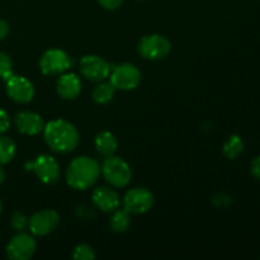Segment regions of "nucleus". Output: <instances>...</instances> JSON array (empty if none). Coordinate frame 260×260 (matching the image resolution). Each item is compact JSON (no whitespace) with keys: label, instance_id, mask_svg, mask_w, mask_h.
Here are the masks:
<instances>
[{"label":"nucleus","instance_id":"1","mask_svg":"<svg viewBox=\"0 0 260 260\" xmlns=\"http://www.w3.org/2000/svg\"><path fill=\"white\" fill-rule=\"evenodd\" d=\"M45 141L52 151L68 154L75 150L79 144V134L73 123L65 119H53L43 128Z\"/></svg>","mask_w":260,"mask_h":260},{"label":"nucleus","instance_id":"2","mask_svg":"<svg viewBox=\"0 0 260 260\" xmlns=\"http://www.w3.org/2000/svg\"><path fill=\"white\" fill-rule=\"evenodd\" d=\"M101 175V165L89 156H78L71 160L66 170V180L71 188L85 190L96 183Z\"/></svg>","mask_w":260,"mask_h":260},{"label":"nucleus","instance_id":"3","mask_svg":"<svg viewBox=\"0 0 260 260\" xmlns=\"http://www.w3.org/2000/svg\"><path fill=\"white\" fill-rule=\"evenodd\" d=\"M101 174H103L107 183L116 188H124L129 184L132 172L129 165L118 156H108L104 159L101 167Z\"/></svg>","mask_w":260,"mask_h":260},{"label":"nucleus","instance_id":"4","mask_svg":"<svg viewBox=\"0 0 260 260\" xmlns=\"http://www.w3.org/2000/svg\"><path fill=\"white\" fill-rule=\"evenodd\" d=\"M25 169L32 170L37 175L38 179L47 185H52L57 183L60 178V167L56 159L51 155L42 154L36 157L35 161L25 164Z\"/></svg>","mask_w":260,"mask_h":260},{"label":"nucleus","instance_id":"5","mask_svg":"<svg viewBox=\"0 0 260 260\" xmlns=\"http://www.w3.org/2000/svg\"><path fill=\"white\" fill-rule=\"evenodd\" d=\"M170 50L172 43L161 35L145 36L139 43V53L146 60H162L169 55Z\"/></svg>","mask_w":260,"mask_h":260},{"label":"nucleus","instance_id":"6","mask_svg":"<svg viewBox=\"0 0 260 260\" xmlns=\"http://www.w3.org/2000/svg\"><path fill=\"white\" fill-rule=\"evenodd\" d=\"M114 88L123 91L134 90L141 81V73L134 63H121L113 68L109 74Z\"/></svg>","mask_w":260,"mask_h":260},{"label":"nucleus","instance_id":"7","mask_svg":"<svg viewBox=\"0 0 260 260\" xmlns=\"http://www.w3.org/2000/svg\"><path fill=\"white\" fill-rule=\"evenodd\" d=\"M154 205V196L146 188H134L123 198V208L131 215H142Z\"/></svg>","mask_w":260,"mask_h":260},{"label":"nucleus","instance_id":"8","mask_svg":"<svg viewBox=\"0 0 260 260\" xmlns=\"http://www.w3.org/2000/svg\"><path fill=\"white\" fill-rule=\"evenodd\" d=\"M70 57L60 48H51L42 55L40 69L45 75H58L70 68Z\"/></svg>","mask_w":260,"mask_h":260},{"label":"nucleus","instance_id":"9","mask_svg":"<svg viewBox=\"0 0 260 260\" xmlns=\"http://www.w3.org/2000/svg\"><path fill=\"white\" fill-rule=\"evenodd\" d=\"M60 223V215L55 210H42L35 213L28 221V226L33 235L46 236L56 230Z\"/></svg>","mask_w":260,"mask_h":260},{"label":"nucleus","instance_id":"10","mask_svg":"<svg viewBox=\"0 0 260 260\" xmlns=\"http://www.w3.org/2000/svg\"><path fill=\"white\" fill-rule=\"evenodd\" d=\"M5 85H7V94L9 98L19 104L29 103L35 95L33 84L24 76L13 74L5 80Z\"/></svg>","mask_w":260,"mask_h":260},{"label":"nucleus","instance_id":"11","mask_svg":"<svg viewBox=\"0 0 260 260\" xmlns=\"http://www.w3.org/2000/svg\"><path fill=\"white\" fill-rule=\"evenodd\" d=\"M36 251V240L32 235L20 231L9 241L7 246V255L12 260H28Z\"/></svg>","mask_w":260,"mask_h":260},{"label":"nucleus","instance_id":"12","mask_svg":"<svg viewBox=\"0 0 260 260\" xmlns=\"http://www.w3.org/2000/svg\"><path fill=\"white\" fill-rule=\"evenodd\" d=\"M111 65L103 57L96 55H86L80 60V71L91 81H102L111 74Z\"/></svg>","mask_w":260,"mask_h":260},{"label":"nucleus","instance_id":"13","mask_svg":"<svg viewBox=\"0 0 260 260\" xmlns=\"http://www.w3.org/2000/svg\"><path fill=\"white\" fill-rule=\"evenodd\" d=\"M14 124L18 131L28 136H36L45 128V122L40 114L30 111H22L14 117Z\"/></svg>","mask_w":260,"mask_h":260},{"label":"nucleus","instance_id":"14","mask_svg":"<svg viewBox=\"0 0 260 260\" xmlns=\"http://www.w3.org/2000/svg\"><path fill=\"white\" fill-rule=\"evenodd\" d=\"M91 200L95 207L103 212H114L121 203L118 193L109 187L96 188L93 192Z\"/></svg>","mask_w":260,"mask_h":260},{"label":"nucleus","instance_id":"15","mask_svg":"<svg viewBox=\"0 0 260 260\" xmlns=\"http://www.w3.org/2000/svg\"><path fill=\"white\" fill-rule=\"evenodd\" d=\"M56 90L62 99L73 101V99L78 98L79 94L81 93L80 79L76 74H63L58 78L57 84H56Z\"/></svg>","mask_w":260,"mask_h":260},{"label":"nucleus","instance_id":"16","mask_svg":"<svg viewBox=\"0 0 260 260\" xmlns=\"http://www.w3.org/2000/svg\"><path fill=\"white\" fill-rule=\"evenodd\" d=\"M94 144H95L96 151L106 157L114 155V152L117 151V146H118L117 139L109 131L99 132L95 136Z\"/></svg>","mask_w":260,"mask_h":260},{"label":"nucleus","instance_id":"17","mask_svg":"<svg viewBox=\"0 0 260 260\" xmlns=\"http://www.w3.org/2000/svg\"><path fill=\"white\" fill-rule=\"evenodd\" d=\"M116 90L117 89L114 88V85L111 83V81H104V83L98 84V85L94 88L91 96H93L95 103L107 104L114 98Z\"/></svg>","mask_w":260,"mask_h":260},{"label":"nucleus","instance_id":"18","mask_svg":"<svg viewBox=\"0 0 260 260\" xmlns=\"http://www.w3.org/2000/svg\"><path fill=\"white\" fill-rule=\"evenodd\" d=\"M109 226H111V229L114 233H124L131 226V213L127 212L124 208L123 210L117 208L114 211L113 216H112Z\"/></svg>","mask_w":260,"mask_h":260},{"label":"nucleus","instance_id":"19","mask_svg":"<svg viewBox=\"0 0 260 260\" xmlns=\"http://www.w3.org/2000/svg\"><path fill=\"white\" fill-rule=\"evenodd\" d=\"M223 154L226 157L234 160L240 156L244 151V141L239 135H231L223 144Z\"/></svg>","mask_w":260,"mask_h":260},{"label":"nucleus","instance_id":"20","mask_svg":"<svg viewBox=\"0 0 260 260\" xmlns=\"http://www.w3.org/2000/svg\"><path fill=\"white\" fill-rule=\"evenodd\" d=\"M15 155V144L9 137H0V164H8Z\"/></svg>","mask_w":260,"mask_h":260},{"label":"nucleus","instance_id":"21","mask_svg":"<svg viewBox=\"0 0 260 260\" xmlns=\"http://www.w3.org/2000/svg\"><path fill=\"white\" fill-rule=\"evenodd\" d=\"M13 75V62L9 56L5 52L0 51V79L7 80L9 76Z\"/></svg>","mask_w":260,"mask_h":260},{"label":"nucleus","instance_id":"22","mask_svg":"<svg viewBox=\"0 0 260 260\" xmlns=\"http://www.w3.org/2000/svg\"><path fill=\"white\" fill-rule=\"evenodd\" d=\"M73 256L76 260H93L95 258V253H94L91 246L86 245V244H81V245L76 246Z\"/></svg>","mask_w":260,"mask_h":260},{"label":"nucleus","instance_id":"23","mask_svg":"<svg viewBox=\"0 0 260 260\" xmlns=\"http://www.w3.org/2000/svg\"><path fill=\"white\" fill-rule=\"evenodd\" d=\"M10 223H12L13 230L20 233V231H23L28 226V220H27V217H25L24 213L17 211V212H14L12 215V220H10Z\"/></svg>","mask_w":260,"mask_h":260},{"label":"nucleus","instance_id":"24","mask_svg":"<svg viewBox=\"0 0 260 260\" xmlns=\"http://www.w3.org/2000/svg\"><path fill=\"white\" fill-rule=\"evenodd\" d=\"M9 126H10L9 116H8V113L4 111V109L0 108V135L7 132L8 129H9Z\"/></svg>","mask_w":260,"mask_h":260},{"label":"nucleus","instance_id":"25","mask_svg":"<svg viewBox=\"0 0 260 260\" xmlns=\"http://www.w3.org/2000/svg\"><path fill=\"white\" fill-rule=\"evenodd\" d=\"M104 9L108 10H114L117 8H119L123 3V0H96Z\"/></svg>","mask_w":260,"mask_h":260},{"label":"nucleus","instance_id":"26","mask_svg":"<svg viewBox=\"0 0 260 260\" xmlns=\"http://www.w3.org/2000/svg\"><path fill=\"white\" fill-rule=\"evenodd\" d=\"M213 203L217 206H221V207H225V206H228L229 203H230V197L223 194V193H217V194L213 197Z\"/></svg>","mask_w":260,"mask_h":260},{"label":"nucleus","instance_id":"27","mask_svg":"<svg viewBox=\"0 0 260 260\" xmlns=\"http://www.w3.org/2000/svg\"><path fill=\"white\" fill-rule=\"evenodd\" d=\"M250 170H251V174H253L256 179H260V155L251 161Z\"/></svg>","mask_w":260,"mask_h":260},{"label":"nucleus","instance_id":"28","mask_svg":"<svg viewBox=\"0 0 260 260\" xmlns=\"http://www.w3.org/2000/svg\"><path fill=\"white\" fill-rule=\"evenodd\" d=\"M9 33V24L5 20L0 19V41L4 40Z\"/></svg>","mask_w":260,"mask_h":260},{"label":"nucleus","instance_id":"29","mask_svg":"<svg viewBox=\"0 0 260 260\" xmlns=\"http://www.w3.org/2000/svg\"><path fill=\"white\" fill-rule=\"evenodd\" d=\"M4 179H5V173H4V170H3L2 168H0V184H2V183L4 182Z\"/></svg>","mask_w":260,"mask_h":260},{"label":"nucleus","instance_id":"30","mask_svg":"<svg viewBox=\"0 0 260 260\" xmlns=\"http://www.w3.org/2000/svg\"><path fill=\"white\" fill-rule=\"evenodd\" d=\"M2 210H3V205H2V201H0V213H2Z\"/></svg>","mask_w":260,"mask_h":260}]
</instances>
